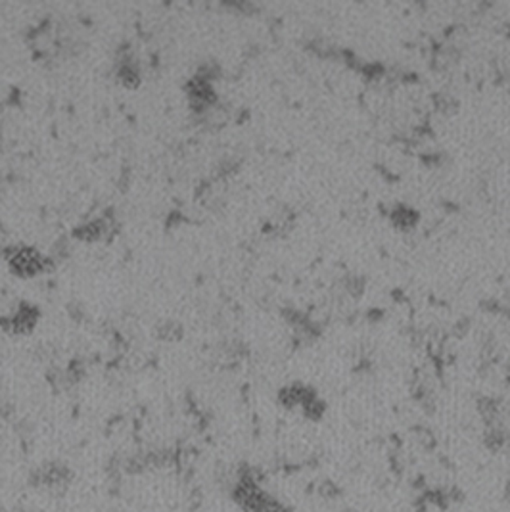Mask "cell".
Listing matches in <instances>:
<instances>
[{
    "instance_id": "cell-3",
    "label": "cell",
    "mask_w": 510,
    "mask_h": 512,
    "mask_svg": "<svg viewBox=\"0 0 510 512\" xmlns=\"http://www.w3.org/2000/svg\"><path fill=\"white\" fill-rule=\"evenodd\" d=\"M10 267L21 276H33L44 269V259L39 251L29 248H19L10 256Z\"/></svg>"
},
{
    "instance_id": "cell-4",
    "label": "cell",
    "mask_w": 510,
    "mask_h": 512,
    "mask_svg": "<svg viewBox=\"0 0 510 512\" xmlns=\"http://www.w3.org/2000/svg\"><path fill=\"white\" fill-rule=\"evenodd\" d=\"M35 321H37V311L31 306H25L10 317L8 328L12 332H27L33 326Z\"/></svg>"
},
{
    "instance_id": "cell-6",
    "label": "cell",
    "mask_w": 510,
    "mask_h": 512,
    "mask_svg": "<svg viewBox=\"0 0 510 512\" xmlns=\"http://www.w3.org/2000/svg\"><path fill=\"white\" fill-rule=\"evenodd\" d=\"M504 495H507V499H510V476H509V479H507V488H504Z\"/></svg>"
},
{
    "instance_id": "cell-5",
    "label": "cell",
    "mask_w": 510,
    "mask_h": 512,
    "mask_svg": "<svg viewBox=\"0 0 510 512\" xmlns=\"http://www.w3.org/2000/svg\"><path fill=\"white\" fill-rule=\"evenodd\" d=\"M12 512H35V509H29V506H16Z\"/></svg>"
},
{
    "instance_id": "cell-2",
    "label": "cell",
    "mask_w": 510,
    "mask_h": 512,
    "mask_svg": "<svg viewBox=\"0 0 510 512\" xmlns=\"http://www.w3.org/2000/svg\"><path fill=\"white\" fill-rule=\"evenodd\" d=\"M73 470L69 468V464L60 463V461H50V463H42L39 468H35L31 472L29 484L35 489L54 493V495H62L73 484Z\"/></svg>"
},
{
    "instance_id": "cell-1",
    "label": "cell",
    "mask_w": 510,
    "mask_h": 512,
    "mask_svg": "<svg viewBox=\"0 0 510 512\" xmlns=\"http://www.w3.org/2000/svg\"><path fill=\"white\" fill-rule=\"evenodd\" d=\"M231 497L244 512H286L279 499L267 493L252 470H240L231 486Z\"/></svg>"
}]
</instances>
